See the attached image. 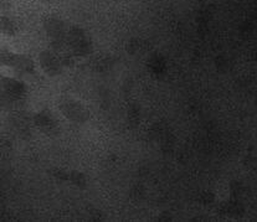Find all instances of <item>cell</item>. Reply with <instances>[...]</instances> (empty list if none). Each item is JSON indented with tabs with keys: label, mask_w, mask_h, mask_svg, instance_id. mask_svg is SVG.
Returning a JSON list of instances; mask_svg holds the SVG:
<instances>
[{
	"label": "cell",
	"mask_w": 257,
	"mask_h": 222,
	"mask_svg": "<svg viewBox=\"0 0 257 222\" xmlns=\"http://www.w3.org/2000/svg\"><path fill=\"white\" fill-rule=\"evenodd\" d=\"M59 107L61 113L67 119L75 122V123H83L90 117V113H88L87 109L80 102L75 101V99H64V101L60 102Z\"/></svg>",
	"instance_id": "cell-1"
},
{
	"label": "cell",
	"mask_w": 257,
	"mask_h": 222,
	"mask_svg": "<svg viewBox=\"0 0 257 222\" xmlns=\"http://www.w3.org/2000/svg\"><path fill=\"white\" fill-rule=\"evenodd\" d=\"M2 62L3 65L12 67L18 72H23V74H33L34 72V62L29 56L13 54V52L3 50Z\"/></svg>",
	"instance_id": "cell-2"
},
{
	"label": "cell",
	"mask_w": 257,
	"mask_h": 222,
	"mask_svg": "<svg viewBox=\"0 0 257 222\" xmlns=\"http://www.w3.org/2000/svg\"><path fill=\"white\" fill-rule=\"evenodd\" d=\"M67 36H69L67 38V43H69L70 51L75 56L83 57L90 54L91 50H92L91 43L82 30H80V29H73V30L70 31Z\"/></svg>",
	"instance_id": "cell-3"
},
{
	"label": "cell",
	"mask_w": 257,
	"mask_h": 222,
	"mask_svg": "<svg viewBox=\"0 0 257 222\" xmlns=\"http://www.w3.org/2000/svg\"><path fill=\"white\" fill-rule=\"evenodd\" d=\"M39 61H40V65L44 71H45V74L51 76V77L61 72L62 62L60 57L54 52L43 51L40 54V57H39Z\"/></svg>",
	"instance_id": "cell-4"
},
{
	"label": "cell",
	"mask_w": 257,
	"mask_h": 222,
	"mask_svg": "<svg viewBox=\"0 0 257 222\" xmlns=\"http://www.w3.org/2000/svg\"><path fill=\"white\" fill-rule=\"evenodd\" d=\"M35 124L38 125V128L41 130V132H44L45 134H49V135L55 134V133L57 132V127H59V123H57L56 119L54 118L51 112L46 111V109L36 114Z\"/></svg>",
	"instance_id": "cell-5"
},
{
	"label": "cell",
	"mask_w": 257,
	"mask_h": 222,
	"mask_svg": "<svg viewBox=\"0 0 257 222\" xmlns=\"http://www.w3.org/2000/svg\"><path fill=\"white\" fill-rule=\"evenodd\" d=\"M2 86H3V90H4L5 92H7V95L10 96V97H15V98L23 97L26 92L25 85L20 82V81L14 80V78L3 77Z\"/></svg>",
	"instance_id": "cell-6"
},
{
	"label": "cell",
	"mask_w": 257,
	"mask_h": 222,
	"mask_svg": "<svg viewBox=\"0 0 257 222\" xmlns=\"http://www.w3.org/2000/svg\"><path fill=\"white\" fill-rule=\"evenodd\" d=\"M71 175H72V176H70L71 180H72V181L75 182L77 186H81V187L85 186L86 180H85V176H83V175H81L80 173H76V171H73Z\"/></svg>",
	"instance_id": "cell-7"
}]
</instances>
